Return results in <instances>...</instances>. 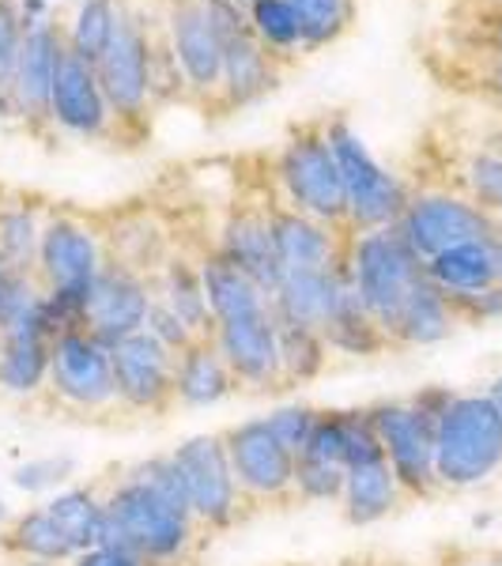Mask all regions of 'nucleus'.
<instances>
[{
  "mask_svg": "<svg viewBox=\"0 0 502 566\" xmlns=\"http://www.w3.org/2000/svg\"><path fill=\"white\" fill-rule=\"evenodd\" d=\"M502 469V419L488 392H458L435 427L438 488H477Z\"/></svg>",
  "mask_w": 502,
  "mask_h": 566,
  "instance_id": "obj_1",
  "label": "nucleus"
},
{
  "mask_svg": "<svg viewBox=\"0 0 502 566\" xmlns=\"http://www.w3.org/2000/svg\"><path fill=\"white\" fill-rule=\"evenodd\" d=\"M276 186L287 208L336 227V231H348V189H344L333 144L325 136V122L299 129L280 148Z\"/></svg>",
  "mask_w": 502,
  "mask_h": 566,
  "instance_id": "obj_2",
  "label": "nucleus"
},
{
  "mask_svg": "<svg viewBox=\"0 0 502 566\" xmlns=\"http://www.w3.org/2000/svg\"><path fill=\"white\" fill-rule=\"evenodd\" d=\"M348 264L352 280L359 291L363 306L381 325V333H394L400 306L412 295V287L423 280V261L408 250L397 227H378V231H352L348 234ZM394 344V340H389Z\"/></svg>",
  "mask_w": 502,
  "mask_h": 566,
  "instance_id": "obj_3",
  "label": "nucleus"
},
{
  "mask_svg": "<svg viewBox=\"0 0 502 566\" xmlns=\"http://www.w3.org/2000/svg\"><path fill=\"white\" fill-rule=\"evenodd\" d=\"M325 136H328V144H333L344 189H348V234L352 231H378V227H397L408 208V200H412L405 181L374 159L367 140H363L344 117L325 122Z\"/></svg>",
  "mask_w": 502,
  "mask_h": 566,
  "instance_id": "obj_4",
  "label": "nucleus"
},
{
  "mask_svg": "<svg viewBox=\"0 0 502 566\" xmlns=\"http://www.w3.org/2000/svg\"><path fill=\"white\" fill-rule=\"evenodd\" d=\"M106 510L117 517V525L125 528L133 552L144 563H178L189 552L197 533V517L186 510L170 506L163 495H155L151 488H144L140 480H133L125 472V480L114 483V491L103 499Z\"/></svg>",
  "mask_w": 502,
  "mask_h": 566,
  "instance_id": "obj_5",
  "label": "nucleus"
},
{
  "mask_svg": "<svg viewBox=\"0 0 502 566\" xmlns=\"http://www.w3.org/2000/svg\"><path fill=\"white\" fill-rule=\"evenodd\" d=\"M159 31L133 8H122L114 39L98 57V84L106 91V103L114 109L117 129L122 125H140L151 109V53Z\"/></svg>",
  "mask_w": 502,
  "mask_h": 566,
  "instance_id": "obj_6",
  "label": "nucleus"
},
{
  "mask_svg": "<svg viewBox=\"0 0 502 566\" xmlns=\"http://www.w3.org/2000/svg\"><path fill=\"white\" fill-rule=\"evenodd\" d=\"M397 231H400V239L408 242V250L427 264L431 258H438V253L453 250V245L495 239L499 219L491 212H483L472 197L416 193L408 200Z\"/></svg>",
  "mask_w": 502,
  "mask_h": 566,
  "instance_id": "obj_7",
  "label": "nucleus"
},
{
  "mask_svg": "<svg viewBox=\"0 0 502 566\" xmlns=\"http://www.w3.org/2000/svg\"><path fill=\"white\" fill-rule=\"evenodd\" d=\"M45 389L61 405L76 408V412H103V408L117 405L109 348L98 336H91L87 328L61 333L50 348V381H45Z\"/></svg>",
  "mask_w": 502,
  "mask_h": 566,
  "instance_id": "obj_8",
  "label": "nucleus"
},
{
  "mask_svg": "<svg viewBox=\"0 0 502 566\" xmlns=\"http://www.w3.org/2000/svg\"><path fill=\"white\" fill-rule=\"evenodd\" d=\"M175 458L181 483H186L189 506H194L197 525L223 528L234 522L239 514V480H234L231 458H227L223 434H194L170 450Z\"/></svg>",
  "mask_w": 502,
  "mask_h": 566,
  "instance_id": "obj_9",
  "label": "nucleus"
},
{
  "mask_svg": "<svg viewBox=\"0 0 502 566\" xmlns=\"http://www.w3.org/2000/svg\"><path fill=\"white\" fill-rule=\"evenodd\" d=\"M106 264V239L69 212H53L42 223L39 269L34 276L45 291H84Z\"/></svg>",
  "mask_w": 502,
  "mask_h": 566,
  "instance_id": "obj_10",
  "label": "nucleus"
},
{
  "mask_svg": "<svg viewBox=\"0 0 502 566\" xmlns=\"http://www.w3.org/2000/svg\"><path fill=\"white\" fill-rule=\"evenodd\" d=\"M370 419L378 427L381 450L408 495H431L438 488L435 476V423H427L408 400H381L370 408Z\"/></svg>",
  "mask_w": 502,
  "mask_h": 566,
  "instance_id": "obj_11",
  "label": "nucleus"
},
{
  "mask_svg": "<svg viewBox=\"0 0 502 566\" xmlns=\"http://www.w3.org/2000/svg\"><path fill=\"white\" fill-rule=\"evenodd\" d=\"M109 363L117 405L133 412H167L175 405V352L163 348L148 328L109 344Z\"/></svg>",
  "mask_w": 502,
  "mask_h": 566,
  "instance_id": "obj_12",
  "label": "nucleus"
},
{
  "mask_svg": "<svg viewBox=\"0 0 502 566\" xmlns=\"http://www.w3.org/2000/svg\"><path fill=\"white\" fill-rule=\"evenodd\" d=\"M167 45L175 53L186 91L197 98H219L223 91V39L208 23L205 0H170L167 4Z\"/></svg>",
  "mask_w": 502,
  "mask_h": 566,
  "instance_id": "obj_13",
  "label": "nucleus"
},
{
  "mask_svg": "<svg viewBox=\"0 0 502 566\" xmlns=\"http://www.w3.org/2000/svg\"><path fill=\"white\" fill-rule=\"evenodd\" d=\"M148 310H151V280L106 258V264L98 269V276L91 280L87 291V314H84L87 333L98 336L109 348V344L140 333L148 325Z\"/></svg>",
  "mask_w": 502,
  "mask_h": 566,
  "instance_id": "obj_14",
  "label": "nucleus"
},
{
  "mask_svg": "<svg viewBox=\"0 0 502 566\" xmlns=\"http://www.w3.org/2000/svg\"><path fill=\"white\" fill-rule=\"evenodd\" d=\"M223 442L242 495L280 499L287 491H295V453L287 446H280V438L269 431L264 416L234 423L223 434Z\"/></svg>",
  "mask_w": 502,
  "mask_h": 566,
  "instance_id": "obj_15",
  "label": "nucleus"
},
{
  "mask_svg": "<svg viewBox=\"0 0 502 566\" xmlns=\"http://www.w3.org/2000/svg\"><path fill=\"white\" fill-rule=\"evenodd\" d=\"M212 344L223 355L227 367H231L234 381H242V386L264 389L284 381V370H280V325L272 306L258 310L250 317H234V322L216 325Z\"/></svg>",
  "mask_w": 502,
  "mask_h": 566,
  "instance_id": "obj_16",
  "label": "nucleus"
},
{
  "mask_svg": "<svg viewBox=\"0 0 502 566\" xmlns=\"http://www.w3.org/2000/svg\"><path fill=\"white\" fill-rule=\"evenodd\" d=\"M50 125L65 129L72 136H84V140H98V136L114 133V109L106 103V91L98 84L95 65L80 61L76 53L61 57L57 80H53V95H50Z\"/></svg>",
  "mask_w": 502,
  "mask_h": 566,
  "instance_id": "obj_17",
  "label": "nucleus"
},
{
  "mask_svg": "<svg viewBox=\"0 0 502 566\" xmlns=\"http://www.w3.org/2000/svg\"><path fill=\"white\" fill-rule=\"evenodd\" d=\"M61 57H65V27L42 23L27 31L20 65H15V80H12V95L20 103V122L50 125V95H53Z\"/></svg>",
  "mask_w": 502,
  "mask_h": 566,
  "instance_id": "obj_18",
  "label": "nucleus"
},
{
  "mask_svg": "<svg viewBox=\"0 0 502 566\" xmlns=\"http://www.w3.org/2000/svg\"><path fill=\"white\" fill-rule=\"evenodd\" d=\"M216 250L223 253L231 264L258 283L261 291H276V283L284 280V269H280L276 258V242H272V227H269V212L264 208H234L231 216L219 227V242Z\"/></svg>",
  "mask_w": 502,
  "mask_h": 566,
  "instance_id": "obj_19",
  "label": "nucleus"
},
{
  "mask_svg": "<svg viewBox=\"0 0 502 566\" xmlns=\"http://www.w3.org/2000/svg\"><path fill=\"white\" fill-rule=\"evenodd\" d=\"M269 227L272 242H276V258L284 272H314L328 269L348 245V231H336L328 223H317L295 208L280 205L269 208Z\"/></svg>",
  "mask_w": 502,
  "mask_h": 566,
  "instance_id": "obj_20",
  "label": "nucleus"
},
{
  "mask_svg": "<svg viewBox=\"0 0 502 566\" xmlns=\"http://www.w3.org/2000/svg\"><path fill=\"white\" fill-rule=\"evenodd\" d=\"M280 61L258 42V34L242 31L234 39L223 42V91H219V103L227 109L234 106H253L269 91L280 87Z\"/></svg>",
  "mask_w": 502,
  "mask_h": 566,
  "instance_id": "obj_21",
  "label": "nucleus"
},
{
  "mask_svg": "<svg viewBox=\"0 0 502 566\" xmlns=\"http://www.w3.org/2000/svg\"><path fill=\"white\" fill-rule=\"evenodd\" d=\"M151 291L163 298L175 314L194 328V336L200 340H212L216 336V317L212 306H208V291L205 280H200V261H189L186 253H175L163 261L159 276L151 280Z\"/></svg>",
  "mask_w": 502,
  "mask_h": 566,
  "instance_id": "obj_22",
  "label": "nucleus"
},
{
  "mask_svg": "<svg viewBox=\"0 0 502 566\" xmlns=\"http://www.w3.org/2000/svg\"><path fill=\"white\" fill-rule=\"evenodd\" d=\"M336 261L328 269H314V272H284V280L272 291V314H276V322L325 328L336 298Z\"/></svg>",
  "mask_w": 502,
  "mask_h": 566,
  "instance_id": "obj_23",
  "label": "nucleus"
},
{
  "mask_svg": "<svg viewBox=\"0 0 502 566\" xmlns=\"http://www.w3.org/2000/svg\"><path fill=\"white\" fill-rule=\"evenodd\" d=\"M239 381L212 340H194L186 352L175 355V400L189 408L219 405Z\"/></svg>",
  "mask_w": 502,
  "mask_h": 566,
  "instance_id": "obj_24",
  "label": "nucleus"
},
{
  "mask_svg": "<svg viewBox=\"0 0 502 566\" xmlns=\"http://www.w3.org/2000/svg\"><path fill=\"white\" fill-rule=\"evenodd\" d=\"M200 280H205L208 306H212L216 325L234 322V317H250V314H258V310L272 306L269 291H261L239 264H231L219 250L200 258Z\"/></svg>",
  "mask_w": 502,
  "mask_h": 566,
  "instance_id": "obj_25",
  "label": "nucleus"
},
{
  "mask_svg": "<svg viewBox=\"0 0 502 566\" xmlns=\"http://www.w3.org/2000/svg\"><path fill=\"white\" fill-rule=\"evenodd\" d=\"M0 389L12 397H34L50 381V333L42 328H15L0 333Z\"/></svg>",
  "mask_w": 502,
  "mask_h": 566,
  "instance_id": "obj_26",
  "label": "nucleus"
},
{
  "mask_svg": "<svg viewBox=\"0 0 502 566\" xmlns=\"http://www.w3.org/2000/svg\"><path fill=\"white\" fill-rule=\"evenodd\" d=\"M458 325L461 322H458V314H453L446 291H438L423 272V280L416 283L412 295L400 306V317H397L394 333H389V340L408 344V348H427V344L446 340Z\"/></svg>",
  "mask_w": 502,
  "mask_h": 566,
  "instance_id": "obj_27",
  "label": "nucleus"
},
{
  "mask_svg": "<svg viewBox=\"0 0 502 566\" xmlns=\"http://www.w3.org/2000/svg\"><path fill=\"white\" fill-rule=\"evenodd\" d=\"M423 272L438 291H446V295H469V291L491 287V283H499L495 239L453 245V250L427 261Z\"/></svg>",
  "mask_w": 502,
  "mask_h": 566,
  "instance_id": "obj_28",
  "label": "nucleus"
},
{
  "mask_svg": "<svg viewBox=\"0 0 502 566\" xmlns=\"http://www.w3.org/2000/svg\"><path fill=\"white\" fill-rule=\"evenodd\" d=\"M4 552L20 555L23 559H42V563H72L76 559V547L65 536V528L53 522V514L45 506L23 510L8 522L4 536H0Z\"/></svg>",
  "mask_w": 502,
  "mask_h": 566,
  "instance_id": "obj_29",
  "label": "nucleus"
},
{
  "mask_svg": "<svg viewBox=\"0 0 502 566\" xmlns=\"http://www.w3.org/2000/svg\"><path fill=\"white\" fill-rule=\"evenodd\" d=\"M400 495L405 491H400L389 461L359 464V469H348V483H344V517L352 525H374L386 514H394Z\"/></svg>",
  "mask_w": 502,
  "mask_h": 566,
  "instance_id": "obj_30",
  "label": "nucleus"
},
{
  "mask_svg": "<svg viewBox=\"0 0 502 566\" xmlns=\"http://www.w3.org/2000/svg\"><path fill=\"white\" fill-rule=\"evenodd\" d=\"M42 212L27 197L0 200V264L15 272L39 269V242H42Z\"/></svg>",
  "mask_w": 502,
  "mask_h": 566,
  "instance_id": "obj_31",
  "label": "nucleus"
},
{
  "mask_svg": "<svg viewBox=\"0 0 502 566\" xmlns=\"http://www.w3.org/2000/svg\"><path fill=\"white\" fill-rule=\"evenodd\" d=\"M122 0H76L72 20L65 27V45L87 65H98L106 53L109 39H114L117 23H122Z\"/></svg>",
  "mask_w": 502,
  "mask_h": 566,
  "instance_id": "obj_32",
  "label": "nucleus"
},
{
  "mask_svg": "<svg viewBox=\"0 0 502 566\" xmlns=\"http://www.w3.org/2000/svg\"><path fill=\"white\" fill-rule=\"evenodd\" d=\"M245 12H250V27H253V34H258V42L280 61V65L295 57V53H306L303 27H299V15L287 0H250Z\"/></svg>",
  "mask_w": 502,
  "mask_h": 566,
  "instance_id": "obj_33",
  "label": "nucleus"
},
{
  "mask_svg": "<svg viewBox=\"0 0 502 566\" xmlns=\"http://www.w3.org/2000/svg\"><path fill=\"white\" fill-rule=\"evenodd\" d=\"M303 27L306 53L325 50V45L341 42L355 23V8L359 0H287Z\"/></svg>",
  "mask_w": 502,
  "mask_h": 566,
  "instance_id": "obj_34",
  "label": "nucleus"
},
{
  "mask_svg": "<svg viewBox=\"0 0 502 566\" xmlns=\"http://www.w3.org/2000/svg\"><path fill=\"white\" fill-rule=\"evenodd\" d=\"M42 506L53 514V522L65 528V536L72 541V547H76V555L95 547L98 517H103V499H98L95 491L91 488H65V491H57L50 502H42Z\"/></svg>",
  "mask_w": 502,
  "mask_h": 566,
  "instance_id": "obj_35",
  "label": "nucleus"
},
{
  "mask_svg": "<svg viewBox=\"0 0 502 566\" xmlns=\"http://www.w3.org/2000/svg\"><path fill=\"white\" fill-rule=\"evenodd\" d=\"M280 325V370L284 381H314L328 363V344L322 336V328H306V325Z\"/></svg>",
  "mask_w": 502,
  "mask_h": 566,
  "instance_id": "obj_36",
  "label": "nucleus"
},
{
  "mask_svg": "<svg viewBox=\"0 0 502 566\" xmlns=\"http://www.w3.org/2000/svg\"><path fill=\"white\" fill-rule=\"evenodd\" d=\"M344 483H348V469L333 461L317 458H295V491L310 502H336L344 499Z\"/></svg>",
  "mask_w": 502,
  "mask_h": 566,
  "instance_id": "obj_37",
  "label": "nucleus"
},
{
  "mask_svg": "<svg viewBox=\"0 0 502 566\" xmlns=\"http://www.w3.org/2000/svg\"><path fill=\"white\" fill-rule=\"evenodd\" d=\"M76 476V458L69 453H50V458H34L12 472V488L27 495H42V491H57Z\"/></svg>",
  "mask_w": 502,
  "mask_h": 566,
  "instance_id": "obj_38",
  "label": "nucleus"
},
{
  "mask_svg": "<svg viewBox=\"0 0 502 566\" xmlns=\"http://www.w3.org/2000/svg\"><path fill=\"white\" fill-rule=\"evenodd\" d=\"M133 480H140L144 488H151L155 495H163L170 502V506L186 510V514H194V506H189V495H186V483H181V472L170 453H163V458H148L140 464H133L129 469Z\"/></svg>",
  "mask_w": 502,
  "mask_h": 566,
  "instance_id": "obj_39",
  "label": "nucleus"
},
{
  "mask_svg": "<svg viewBox=\"0 0 502 566\" xmlns=\"http://www.w3.org/2000/svg\"><path fill=\"white\" fill-rule=\"evenodd\" d=\"M464 178H469V193L483 208V212L502 219V151L472 155Z\"/></svg>",
  "mask_w": 502,
  "mask_h": 566,
  "instance_id": "obj_40",
  "label": "nucleus"
},
{
  "mask_svg": "<svg viewBox=\"0 0 502 566\" xmlns=\"http://www.w3.org/2000/svg\"><path fill=\"white\" fill-rule=\"evenodd\" d=\"M23 39H27V27L20 20V4L15 0H0V91H12Z\"/></svg>",
  "mask_w": 502,
  "mask_h": 566,
  "instance_id": "obj_41",
  "label": "nucleus"
},
{
  "mask_svg": "<svg viewBox=\"0 0 502 566\" xmlns=\"http://www.w3.org/2000/svg\"><path fill=\"white\" fill-rule=\"evenodd\" d=\"M264 423H269V431L280 438V446H287V450L299 458L310 442V431H314V423H317V412L310 405H287V408H276V412L264 416Z\"/></svg>",
  "mask_w": 502,
  "mask_h": 566,
  "instance_id": "obj_42",
  "label": "nucleus"
},
{
  "mask_svg": "<svg viewBox=\"0 0 502 566\" xmlns=\"http://www.w3.org/2000/svg\"><path fill=\"white\" fill-rule=\"evenodd\" d=\"M148 333L155 336V340L163 344V348L167 352H175V355H181L189 348V344L194 340H200V336H194V328H189L186 322H181V317L175 314V310H170L167 303H163L159 295H155L151 291V310H148Z\"/></svg>",
  "mask_w": 502,
  "mask_h": 566,
  "instance_id": "obj_43",
  "label": "nucleus"
},
{
  "mask_svg": "<svg viewBox=\"0 0 502 566\" xmlns=\"http://www.w3.org/2000/svg\"><path fill=\"white\" fill-rule=\"evenodd\" d=\"M458 314V322L483 325V322H499L502 317V283H491L483 291H469V295H446Z\"/></svg>",
  "mask_w": 502,
  "mask_h": 566,
  "instance_id": "obj_44",
  "label": "nucleus"
},
{
  "mask_svg": "<svg viewBox=\"0 0 502 566\" xmlns=\"http://www.w3.org/2000/svg\"><path fill=\"white\" fill-rule=\"evenodd\" d=\"M453 397H458V392L446 389V386H427V389L412 392V397H408V405H412L416 412L427 419V423H435V427H438V423H442V416L450 412Z\"/></svg>",
  "mask_w": 502,
  "mask_h": 566,
  "instance_id": "obj_45",
  "label": "nucleus"
},
{
  "mask_svg": "<svg viewBox=\"0 0 502 566\" xmlns=\"http://www.w3.org/2000/svg\"><path fill=\"white\" fill-rule=\"evenodd\" d=\"M72 566H148L140 555L133 552H109V547H91V552H80Z\"/></svg>",
  "mask_w": 502,
  "mask_h": 566,
  "instance_id": "obj_46",
  "label": "nucleus"
},
{
  "mask_svg": "<svg viewBox=\"0 0 502 566\" xmlns=\"http://www.w3.org/2000/svg\"><path fill=\"white\" fill-rule=\"evenodd\" d=\"M15 4H20V20L27 31H31V27H42V23H53L50 0H15Z\"/></svg>",
  "mask_w": 502,
  "mask_h": 566,
  "instance_id": "obj_47",
  "label": "nucleus"
},
{
  "mask_svg": "<svg viewBox=\"0 0 502 566\" xmlns=\"http://www.w3.org/2000/svg\"><path fill=\"white\" fill-rule=\"evenodd\" d=\"M495 45H499V61H495V87L502 91V20L495 23Z\"/></svg>",
  "mask_w": 502,
  "mask_h": 566,
  "instance_id": "obj_48",
  "label": "nucleus"
},
{
  "mask_svg": "<svg viewBox=\"0 0 502 566\" xmlns=\"http://www.w3.org/2000/svg\"><path fill=\"white\" fill-rule=\"evenodd\" d=\"M488 397H491V405H495V412H499V419H502V374H499L495 381H491Z\"/></svg>",
  "mask_w": 502,
  "mask_h": 566,
  "instance_id": "obj_49",
  "label": "nucleus"
},
{
  "mask_svg": "<svg viewBox=\"0 0 502 566\" xmlns=\"http://www.w3.org/2000/svg\"><path fill=\"white\" fill-rule=\"evenodd\" d=\"M495 264H499V283H502V231L495 234Z\"/></svg>",
  "mask_w": 502,
  "mask_h": 566,
  "instance_id": "obj_50",
  "label": "nucleus"
},
{
  "mask_svg": "<svg viewBox=\"0 0 502 566\" xmlns=\"http://www.w3.org/2000/svg\"><path fill=\"white\" fill-rule=\"evenodd\" d=\"M4 522H12V514H8V502L0 499V525H4Z\"/></svg>",
  "mask_w": 502,
  "mask_h": 566,
  "instance_id": "obj_51",
  "label": "nucleus"
},
{
  "mask_svg": "<svg viewBox=\"0 0 502 566\" xmlns=\"http://www.w3.org/2000/svg\"><path fill=\"white\" fill-rule=\"evenodd\" d=\"M20 566H65V563H42V559H23Z\"/></svg>",
  "mask_w": 502,
  "mask_h": 566,
  "instance_id": "obj_52",
  "label": "nucleus"
},
{
  "mask_svg": "<svg viewBox=\"0 0 502 566\" xmlns=\"http://www.w3.org/2000/svg\"><path fill=\"white\" fill-rule=\"evenodd\" d=\"M477 566H502V563H477Z\"/></svg>",
  "mask_w": 502,
  "mask_h": 566,
  "instance_id": "obj_53",
  "label": "nucleus"
},
{
  "mask_svg": "<svg viewBox=\"0 0 502 566\" xmlns=\"http://www.w3.org/2000/svg\"><path fill=\"white\" fill-rule=\"evenodd\" d=\"M0 280H4V264H0Z\"/></svg>",
  "mask_w": 502,
  "mask_h": 566,
  "instance_id": "obj_54",
  "label": "nucleus"
},
{
  "mask_svg": "<svg viewBox=\"0 0 502 566\" xmlns=\"http://www.w3.org/2000/svg\"><path fill=\"white\" fill-rule=\"evenodd\" d=\"M50 4H61V0H50Z\"/></svg>",
  "mask_w": 502,
  "mask_h": 566,
  "instance_id": "obj_55",
  "label": "nucleus"
},
{
  "mask_svg": "<svg viewBox=\"0 0 502 566\" xmlns=\"http://www.w3.org/2000/svg\"><path fill=\"white\" fill-rule=\"evenodd\" d=\"M499 231H502V219H499Z\"/></svg>",
  "mask_w": 502,
  "mask_h": 566,
  "instance_id": "obj_56",
  "label": "nucleus"
},
{
  "mask_svg": "<svg viewBox=\"0 0 502 566\" xmlns=\"http://www.w3.org/2000/svg\"><path fill=\"white\" fill-rule=\"evenodd\" d=\"M242 4H250V0H242Z\"/></svg>",
  "mask_w": 502,
  "mask_h": 566,
  "instance_id": "obj_57",
  "label": "nucleus"
}]
</instances>
